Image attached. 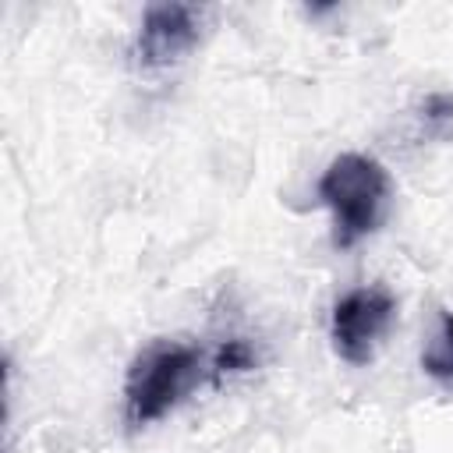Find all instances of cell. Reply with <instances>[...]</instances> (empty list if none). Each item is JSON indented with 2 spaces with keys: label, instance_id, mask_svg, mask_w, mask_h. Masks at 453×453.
<instances>
[{
  "label": "cell",
  "instance_id": "obj_1",
  "mask_svg": "<svg viewBox=\"0 0 453 453\" xmlns=\"http://www.w3.org/2000/svg\"><path fill=\"white\" fill-rule=\"evenodd\" d=\"M389 191L393 188L382 163L361 152L336 156L319 177V198L333 212V244L354 248L361 237L375 234L386 219Z\"/></svg>",
  "mask_w": 453,
  "mask_h": 453
},
{
  "label": "cell",
  "instance_id": "obj_2",
  "mask_svg": "<svg viewBox=\"0 0 453 453\" xmlns=\"http://www.w3.org/2000/svg\"><path fill=\"white\" fill-rule=\"evenodd\" d=\"M202 379V350L191 343L177 340H156L149 343L124 382V400H127V421L131 425H149L170 414Z\"/></svg>",
  "mask_w": 453,
  "mask_h": 453
},
{
  "label": "cell",
  "instance_id": "obj_3",
  "mask_svg": "<svg viewBox=\"0 0 453 453\" xmlns=\"http://www.w3.org/2000/svg\"><path fill=\"white\" fill-rule=\"evenodd\" d=\"M396 319V301L386 287H357L333 304L329 336L347 365H368Z\"/></svg>",
  "mask_w": 453,
  "mask_h": 453
},
{
  "label": "cell",
  "instance_id": "obj_4",
  "mask_svg": "<svg viewBox=\"0 0 453 453\" xmlns=\"http://www.w3.org/2000/svg\"><path fill=\"white\" fill-rule=\"evenodd\" d=\"M205 11L195 4H149L134 39V60L145 71L170 67L198 46Z\"/></svg>",
  "mask_w": 453,
  "mask_h": 453
},
{
  "label": "cell",
  "instance_id": "obj_5",
  "mask_svg": "<svg viewBox=\"0 0 453 453\" xmlns=\"http://www.w3.org/2000/svg\"><path fill=\"white\" fill-rule=\"evenodd\" d=\"M421 368L432 379H442V382L453 379V311H439V329L421 354Z\"/></svg>",
  "mask_w": 453,
  "mask_h": 453
},
{
  "label": "cell",
  "instance_id": "obj_6",
  "mask_svg": "<svg viewBox=\"0 0 453 453\" xmlns=\"http://www.w3.org/2000/svg\"><path fill=\"white\" fill-rule=\"evenodd\" d=\"M418 134L421 138H453V92H432L418 106Z\"/></svg>",
  "mask_w": 453,
  "mask_h": 453
},
{
  "label": "cell",
  "instance_id": "obj_7",
  "mask_svg": "<svg viewBox=\"0 0 453 453\" xmlns=\"http://www.w3.org/2000/svg\"><path fill=\"white\" fill-rule=\"evenodd\" d=\"M255 365V354L244 340H226L219 350H216V372H248Z\"/></svg>",
  "mask_w": 453,
  "mask_h": 453
}]
</instances>
